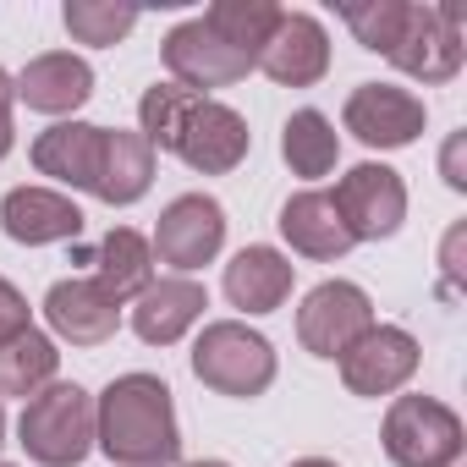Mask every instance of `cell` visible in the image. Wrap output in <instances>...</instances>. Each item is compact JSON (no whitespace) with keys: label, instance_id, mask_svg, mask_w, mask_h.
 <instances>
[{"label":"cell","instance_id":"6da1fadb","mask_svg":"<svg viewBox=\"0 0 467 467\" xmlns=\"http://www.w3.org/2000/svg\"><path fill=\"white\" fill-rule=\"evenodd\" d=\"M94 445L116 467H171L182 456L171 385L154 374H121L94 407Z\"/></svg>","mask_w":467,"mask_h":467},{"label":"cell","instance_id":"7a4b0ae2","mask_svg":"<svg viewBox=\"0 0 467 467\" xmlns=\"http://www.w3.org/2000/svg\"><path fill=\"white\" fill-rule=\"evenodd\" d=\"M17 434L39 467H78L94 451V396L83 385H45L28 396Z\"/></svg>","mask_w":467,"mask_h":467},{"label":"cell","instance_id":"3957f363","mask_svg":"<svg viewBox=\"0 0 467 467\" xmlns=\"http://www.w3.org/2000/svg\"><path fill=\"white\" fill-rule=\"evenodd\" d=\"M192 374L220 396H265L275 385V347L237 319H220L198 336Z\"/></svg>","mask_w":467,"mask_h":467},{"label":"cell","instance_id":"277c9868","mask_svg":"<svg viewBox=\"0 0 467 467\" xmlns=\"http://www.w3.org/2000/svg\"><path fill=\"white\" fill-rule=\"evenodd\" d=\"M385 456L396 467H456L462 418L434 396H396L385 412Z\"/></svg>","mask_w":467,"mask_h":467},{"label":"cell","instance_id":"5b68a950","mask_svg":"<svg viewBox=\"0 0 467 467\" xmlns=\"http://www.w3.org/2000/svg\"><path fill=\"white\" fill-rule=\"evenodd\" d=\"M374 330V303L363 286L352 281H325L303 297L297 308V341L314 352V358H341L358 336Z\"/></svg>","mask_w":467,"mask_h":467},{"label":"cell","instance_id":"8992f818","mask_svg":"<svg viewBox=\"0 0 467 467\" xmlns=\"http://www.w3.org/2000/svg\"><path fill=\"white\" fill-rule=\"evenodd\" d=\"M220 243H225V209H220L214 198H203V192H182V198L160 214L149 248H154L160 265H171L176 275H192V270H203V265L220 254Z\"/></svg>","mask_w":467,"mask_h":467},{"label":"cell","instance_id":"52a82bcc","mask_svg":"<svg viewBox=\"0 0 467 467\" xmlns=\"http://www.w3.org/2000/svg\"><path fill=\"white\" fill-rule=\"evenodd\" d=\"M330 198H336V209H341V220L352 231V243H379V237H390V231L407 220V187H401V176L390 165H374V160L352 165Z\"/></svg>","mask_w":467,"mask_h":467},{"label":"cell","instance_id":"ba28073f","mask_svg":"<svg viewBox=\"0 0 467 467\" xmlns=\"http://www.w3.org/2000/svg\"><path fill=\"white\" fill-rule=\"evenodd\" d=\"M462 17L451 6H407V23H401V39L390 50V61L418 78V83H445L462 72Z\"/></svg>","mask_w":467,"mask_h":467},{"label":"cell","instance_id":"9c48e42d","mask_svg":"<svg viewBox=\"0 0 467 467\" xmlns=\"http://www.w3.org/2000/svg\"><path fill=\"white\" fill-rule=\"evenodd\" d=\"M418 374V341L396 325H374L341 352V379L352 396H390Z\"/></svg>","mask_w":467,"mask_h":467},{"label":"cell","instance_id":"30bf717a","mask_svg":"<svg viewBox=\"0 0 467 467\" xmlns=\"http://www.w3.org/2000/svg\"><path fill=\"white\" fill-rule=\"evenodd\" d=\"M165 67H171V78H176L182 88H192V94L225 88V83H243V78L254 72V61H248L243 50L220 45L198 17L165 34Z\"/></svg>","mask_w":467,"mask_h":467},{"label":"cell","instance_id":"8fae6325","mask_svg":"<svg viewBox=\"0 0 467 467\" xmlns=\"http://www.w3.org/2000/svg\"><path fill=\"white\" fill-rule=\"evenodd\" d=\"M347 132L368 149H407L423 132V99L390 83H363L347 99Z\"/></svg>","mask_w":467,"mask_h":467},{"label":"cell","instance_id":"7c38bea8","mask_svg":"<svg viewBox=\"0 0 467 467\" xmlns=\"http://www.w3.org/2000/svg\"><path fill=\"white\" fill-rule=\"evenodd\" d=\"M259 67L286 88H314L330 72V34L308 12H281L270 45L259 50Z\"/></svg>","mask_w":467,"mask_h":467},{"label":"cell","instance_id":"4fadbf2b","mask_svg":"<svg viewBox=\"0 0 467 467\" xmlns=\"http://www.w3.org/2000/svg\"><path fill=\"white\" fill-rule=\"evenodd\" d=\"M176 154H182L192 171H203V176H225V171H237V165L248 160V121L231 110V105H220V99H203V105L192 110V121H187Z\"/></svg>","mask_w":467,"mask_h":467},{"label":"cell","instance_id":"5bb4252c","mask_svg":"<svg viewBox=\"0 0 467 467\" xmlns=\"http://www.w3.org/2000/svg\"><path fill=\"white\" fill-rule=\"evenodd\" d=\"M0 225H6L12 243L45 248V243H67L83 231V209L50 187H12L0 198Z\"/></svg>","mask_w":467,"mask_h":467},{"label":"cell","instance_id":"9a60e30c","mask_svg":"<svg viewBox=\"0 0 467 467\" xmlns=\"http://www.w3.org/2000/svg\"><path fill=\"white\" fill-rule=\"evenodd\" d=\"M209 308V292L192 281V275H171V281H149L138 292V308H132V330L149 341V347H171L182 341Z\"/></svg>","mask_w":467,"mask_h":467},{"label":"cell","instance_id":"2e32d148","mask_svg":"<svg viewBox=\"0 0 467 467\" xmlns=\"http://www.w3.org/2000/svg\"><path fill=\"white\" fill-rule=\"evenodd\" d=\"M12 88H17V99L28 110L67 116V110H78L94 94V67L83 56H72V50H50V56H34Z\"/></svg>","mask_w":467,"mask_h":467},{"label":"cell","instance_id":"e0dca14e","mask_svg":"<svg viewBox=\"0 0 467 467\" xmlns=\"http://www.w3.org/2000/svg\"><path fill=\"white\" fill-rule=\"evenodd\" d=\"M45 319L61 341L72 347H99L121 325V303H110L94 281H56L45 297Z\"/></svg>","mask_w":467,"mask_h":467},{"label":"cell","instance_id":"ac0fdd59","mask_svg":"<svg viewBox=\"0 0 467 467\" xmlns=\"http://www.w3.org/2000/svg\"><path fill=\"white\" fill-rule=\"evenodd\" d=\"M99 154H105V127H94V121H61V127H50V132L34 138L39 176H56L67 187H88L94 192Z\"/></svg>","mask_w":467,"mask_h":467},{"label":"cell","instance_id":"d6986e66","mask_svg":"<svg viewBox=\"0 0 467 467\" xmlns=\"http://www.w3.org/2000/svg\"><path fill=\"white\" fill-rule=\"evenodd\" d=\"M281 237L303 259H341L352 248V231H347V220H341V209H336L330 192H297V198H286Z\"/></svg>","mask_w":467,"mask_h":467},{"label":"cell","instance_id":"ffe728a7","mask_svg":"<svg viewBox=\"0 0 467 467\" xmlns=\"http://www.w3.org/2000/svg\"><path fill=\"white\" fill-rule=\"evenodd\" d=\"M292 275H297V265L281 259L275 248H243L225 265V297L248 314H275L292 297Z\"/></svg>","mask_w":467,"mask_h":467},{"label":"cell","instance_id":"44dd1931","mask_svg":"<svg viewBox=\"0 0 467 467\" xmlns=\"http://www.w3.org/2000/svg\"><path fill=\"white\" fill-rule=\"evenodd\" d=\"M154 182V149L143 132H105V154H99V176H94V198L105 203H138Z\"/></svg>","mask_w":467,"mask_h":467},{"label":"cell","instance_id":"7402d4cb","mask_svg":"<svg viewBox=\"0 0 467 467\" xmlns=\"http://www.w3.org/2000/svg\"><path fill=\"white\" fill-rule=\"evenodd\" d=\"M99 275H94V286L110 297V303H127V297H138L149 281H154V248H149V237H138L132 225H116L110 237L99 243Z\"/></svg>","mask_w":467,"mask_h":467},{"label":"cell","instance_id":"603a6c76","mask_svg":"<svg viewBox=\"0 0 467 467\" xmlns=\"http://www.w3.org/2000/svg\"><path fill=\"white\" fill-rule=\"evenodd\" d=\"M198 23H203L220 45L243 50V56L259 67V50L270 45V34H275V23H281V6H275V0H214Z\"/></svg>","mask_w":467,"mask_h":467},{"label":"cell","instance_id":"cb8c5ba5","mask_svg":"<svg viewBox=\"0 0 467 467\" xmlns=\"http://www.w3.org/2000/svg\"><path fill=\"white\" fill-rule=\"evenodd\" d=\"M56 363H61V352H56V341L50 336H39L34 325L17 336V341H6L0 347V396H39L50 379H56Z\"/></svg>","mask_w":467,"mask_h":467},{"label":"cell","instance_id":"d4e9b609","mask_svg":"<svg viewBox=\"0 0 467 467\" xmlns=\"http://www.w3.org/2000/svg\"><path fill=\"white\" fill-rule=\"evenodd\" d=\"M281 154L297 176H330L336 160H341V138L319 110H297L281 132Z\"/></svg>","mask_w":467,"mask_h":467},{"label":"cell","instance_id":"484cf974","mask_svg":"<svg viewBox=\"0 0 467 467\" xmlns=\"http://www.w3.org/2000/svg\"><path fill=\"white\" fill-rule=\"evenodd\" d=\"M198 105H203V94H192V88H182V83H154V88L143 94V105H138L149 149H176Z\"/></svg>","mask_w":467,"mask_h":467},{"label":"cell","instance_id":"4316f807","mask_svg":"<svg viewBox=\"0 0 467 467\" xmlns=\"http://www.w3.org/2000/svg\"><path fill=\"white\" fill-rule=\"evenodd\" d=\"M138 28L132 6H116V0H67V34L78 45H121Z\"/></svg>","mask_w":467,"mask_h":467},{"label":"cell","instance_id":"83f0119b","mask_svg":"<svg viewBox=\"0 0 467 467\" xmlns=\"http://www.w3.org/2000/svg\"><path fill=\"white\" fill-rule=\"evenodd\" d=\"M347 28L358 34L363 50H379L390 56L396 39H401V23H407V0H352V6H341Z\"/></svg>","mask_w":467,"mask_h":467},{"label":"cell","instance_id":"f1b7e54d","mask_svg":"<svg viewBox=\"0 0 467 467\" xmlns=\"http://www.w3.org/2000/svg\"><path fill=\"white\" fill-rule=\"evenodd\" d=\"M23 330H28V297L12 281H0V347L17 341Z\"/></svg>","mask_w":467,"mask_h":467},{"label":"cell","instance_id":"f546056e","mask_svg":"<svg viewBox=\"0 0 467 467\" xmlns=\"http://www.w3.org/2000/svg\"><path fill=\"white\" fill-rule=\"evenodd\" d=\"M12 99H17V88H12L6 72H0V160H6L12 143H17V132H12Z\"/></svg>","mask_w":467,"mask_h":467},{"label":"cell","instance_id":"4dcf8cb0","mask_svg":"<svg viewBox=\"0 0 467 467\" xmlns=\"http://www.w3.org/2000/svg\"><path fill=\"white\" fill-rule=\"evenodd\" d=\"M456 154H462V138H451V149H445V182H451V187H467V176H462Z\"/></svg>","mask_w":467,"mask_h":467},{"label":"cell","instance_id":"1f68e13d","mask_svg":"<svg viewBox=\"0 0 467 467\" xmlns=\"http://www.w3.org/2000/svg\"><path fill=\"white\" fill-rule=\"evenodd\" d=\"M292 467H336V462H325V456H303V462H292Z\"/></svg>","mask_w":467,"mask_h":467},{"label":"cell","instance_id":"d6a6232c","mask_svg":"<svg viewBox=\"0 0 467 467\" xmlns=\"http://www.w3.org/2000/svg\"><path fill=\"white\" fill-rule=\"evenodd\" d=\"M192 467H231V462H192Z\"/></svg>","mask_w":467,"mask_h":467},{"label":"cell","instance_id":"836d02e7","mask_svg":"<svg viewBox=\"0 0 467 467\" xmlns=\"http://www.w3.org/2000/svg\"><path fill=\"white\" fill-rule=\"evenodd\" d=\"M0 440H6V412H0Z\"/></svg>","mask_w":467,"mask_h":467},{"label":"cell","instance_id":"e575fe53","mask_svg":"<svg viewBox=\"0 0 467 467\" xmlns=\"http://www.w3.org/2000/svg\"><path fill=\"white\" fill-rule=\"evenodd\" d=\"M0 467H12V462H0Z\"/></svg>","mask_w":467,"mask_h":467},{"label":"cell","instance_id":"d590c367","mask_svg":"<svg viewBox=\"0 0 467 467\" xmlns=\"http://www.w3.org/2000/svg\"><path fill=\"white\" fill-rule=\"evenodd\" d=\"M456 467H462V462H456Z\"/></svg>","mask_w":467,"mask_h":467}]
</instances>
